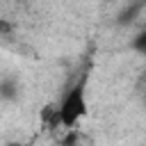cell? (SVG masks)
<instances>
[{"mask_svg": "<svg viewBox=\"0 0 146 146\" xmlns=\"http://www.w3.org/2000/svg\"><path fill=\"white\" fill-rule=\"evenodd\" d=\"M59 112H62V121L66 128H78V123L87 116L89 112V103H87V80H78L62 98L59 103Z\"/></svg>", "mask_w": 146, "mask_h": 146, "instance_id": "6da1fadb", "label": "cell"}, {"mask_svg": "<svg viewBox=\"0 0 146 146\" xmlns=\"http://www.w3.org/2000/svg\"><path fill=\"white\" fill-rule=\"evenodd\" d=\"M16 96H18V94H16V89H14V87H11V82L5 78V80H2V98H5V100H11V98H16Z\"/></svg>", "mask_w": 146, "mask_h": 146, "instance_id": "7a4b0ae2", "label": "cell"}, {"mask_svg": "<svg viewBox=\"0 0 146 146\" xmlns=\"http://www.w3.org/2000/svg\"><path fill=\"white\" fill-rule=\"evenodd\" d=\"M132 48H135V50H139L141 55H146V30H144L141 34H137V36H135Z\"/></svg>", "mask_w": 146, "mask_h": 146, "instance_id": "3957f363", "label": "cell"}, {"mask_svg": "<svg viewBox=\"0 0 146 146\" xmlns=\"http://www.w3.org/2000/svg\"><path fill=\"white\" fill-rule=\"evenodd\" d=\"M18 2H27V0H18Z\"/></svg>", "mask_w": 146, "mask_h": 146, "instance_id": "277c9868", "label": "cell"}]
</instances>
